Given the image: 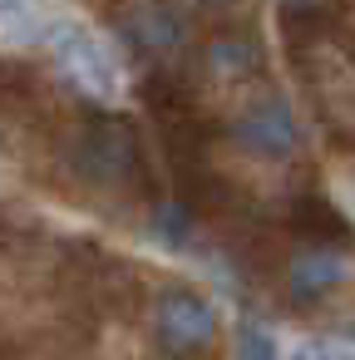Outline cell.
<instances>
[{"instance_id":"30bf717a","label":"cell","mask_w":355,"mask_h":360,"mask_svg":"<svg viewBox=\"0 0 355 360\" xmlns=\"http://www.w3.org/2000/svg\"><path fill=\"white\" fill-rule=\"evenodd\" d=\"M286 6H311V0H286Z\"/></svg>"},{"instance_id":"7c38bea8","label":"cell","mask_w":355,"mask_h":360,"mask_svg":"<svg viewBox=\"0 0 355 360\" xmlns=\"http://www.w3.org/2000/svg\"><path fill=\"white\" fill-rule=\"evenodd\" d=\"M212 6H227V0H212Z\"/></svg>"},{"instance_id":"9c48e42d","label":"cell","mask_w":355,"mask_h":360,"mask_svg":"<svg viewBox=\"0 0 355 360\" xmlns=\"http://www.w3.org/2000/svg\"><path fill=\"white\" fill-rule=\"evenodd\" d=\"M291 360H321V355H311V350H296V355H291Z\"/></svg>"},{"instance_id":"52a82bcc","label":"cell","mask_w":355,"mask_h":360,"mask_svg":"<svg viewBox=\"0 0 355 360\" xmlns=\"http://www.w3.org/2000/svg\"><path fill=\"white\" fill-rule=\"evenodd\" d=\"M232 360H281L276 335H271L257 316H242L237 330H232Z\"/></svg>"},{"instance_id":"7a4b0ae2","label":"cell","mask_w":355,"mask_h":360,"mask_svg":"<svg viewBox=\"0 0 355 360\" xmlns=\"http://www.w3.org/2000/svg\"><path fill=\"white\" fill-rule=\"evenodd\" d=\"M237 139L262 153V158H291L301 148V119H296V104L281 94V89H266L257 94L242 114H237Z\"/></svg>"},{"instance_id":"8992f818","label":"cell","mask_w":355,"mask_h":360,"mask_svg":"<svg viewBox=\"0 0 355 360\" xmlns=\"http://www.w3.org/2000/svg\"><path fill=\"white\" fill-rule=\"evenodd\" d=\"M252 65H257V50H252V40H212L207 45V70H212V79H222V84H237L242 75H252Z\"/></svg>"},{"instance_id":"5b68a950","label":"cell","mask_w":355,"mask_h":360,"mask_svg":"<svg viewBox=\"0 0 355 360\" xmlns=\"http://www.w3.org/2000/svg\"><path fill=\"white\" fill-rule=\"evenodd\" d=\"M345 276H350V262H345L335 247H306V252H296L291 266H286V296H291L296 306H311V301L330 296Z\"/></svg>"},{"instance_id":"6da1fadb","label":"cell","mask_w":355,"mask_h":360,"mask_svg":"<svg viewBox=\"0 0 355 360\" xmlns=\"http://www.w3.org/2000/svg\"><path fill=\"white\" fill-rule=\"evenodd\" d=\"M45 45V60L50 70L84 99L94 104H119L124 94V65H119V50L109 45V35L79 15H55L40 35Z\"/></svg>"},{"instance_id":"277c9868","label":"cell","mask_w":355,"mask_h":360,"mask_svg":"<svg viewBox=\"0 0 355 360\" xmlns=\"http://www.w3.org/2000/svg\"><path fill=\"white\" fill-rule=\"evenodd\" d=\"M124 40L148 60H168L183 45V20H178L173 6H163V0H134L124 11Z\"/></svg>"},{"instance_id":"3957f363","label":"cell","mask_w":355,"mask_h":360,"mask_svg":"<svg viewBox=\"0 0 355 360\" xmlns=\"http://www.w3.org/2000/svg\"><path fill=\"white\" fill-rule=\"evenodd\" d=\"M153 330H158V340H163L168 350H178V355L202 350V345L217 335V306H212L202 291H193V286H173V291H163L158 306H153Z\"/></svg>"},{"instance_id":"8fae6325","label":"cell","mask_w":355,"mask_h":360,"mask_svg":"<svg viewBox=\"0 0 355 360\" xmlns=\"http://www.w3.org/2000/svg\"><path fill=\"white\" fill-rule=\"evenodd\" d=\"M350 212H355V193H350Z\"/></svg>"},{"instance_id":"ba28073f","label":"cell","mask_w":355,"mask_h":360,"mask_svg":"<svg viewBox=\"0 0 355 360\" xmlns=\"http://www.w3.org/2000/svg\"><path fill=\"white\" fill-rule=\"evenodd\" d=\"M0 20H6V40H15L25 20H30L35 40H40L45 25H50L55 15H50V0H0Z\"/></svg>"}]
</instances>
